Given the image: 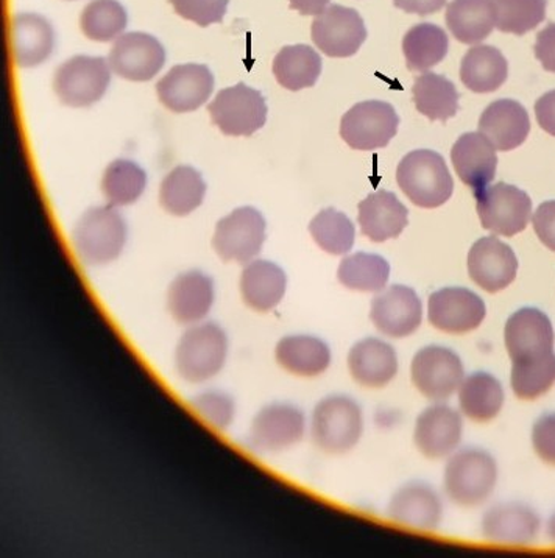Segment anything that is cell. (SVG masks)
<instances>
[{
  "instance_id": "60d3db41",
  "label": "cell",
  "mask_w": 555,
  "mask_h": 558,
  "mask_svg": "<svg viewBox=\"0 0 555 558\" xmlns=\"http://www.w3.org/2000/svg\"><path fill=\"white\" fill-rule=\"evenodd\" d=\"M129 17L118 0H93L80 16V28L91 41L110 43L122 36Z\"/></svg>"
},
{
  "instance_id": "d4e9b609",
  "label": "cell",
  "mask_w": 555,
  "mask_h": 558,
  "mask_svg": "<svg viewBox=\"0 0 555 558\" xmlns=\"http://www.w3.org/2000/svg\"><path fill=\"white\" fill-rule=\"evenodd\" d=\"M358 209L362 234L372 242L400 238L409 223L408 208L394 192H373L359 203Z\"/></svg>"
},
{
  "instance_id": "f1b7e54d",
  "label": "cell",
  "mask_w": 555,
  "mask_h": 558,
  "mask_svg": "<svg viewBox=\"0 0 555 558\" xmlns=\"http://www.w3.org/2000/svg\"><path fill=\"white\" fill-rule=\"evenodd\" d=\"M288 278L285 270L270 260H252L241 275V295L256 313L275 310L285 299Z\"/></svg>"
},
{
  "instance_id": "8d00e7d4",
  "label": "cell",
  "mask_w": 555,
  "mask_h": 558,
  "mask_svg": "<svg viewBox=\"0 0 555 558\" xmlns=\"http://www.w3.org/2000/svg\"><path fill=\"white\" fill-rule=\"evenodd\" d=\"M449 39L444 28L423 23L413 25L402 38V53L409 71L426 72L448 56Z\"/></svg>"
},
{
  "instance_id": "7dc6e473",
  "label": "cell",
  "mask_w": 555,
  "mask_h": 558,
  "mask_svg": "<svg viewBox=\"0 0 555 558\" xmlns=\"http://www.w3.org/2000/svg\"><path fill=\"white\" fill-rule=\"evenodd\" d=\"M532 223L540 242L555 252V201L540 205L533 214Z\"/></svg>"
},
{
  "instance_id": "cb8c5ba5",
  "label": "cell",
  "mask_w": 555,
  "mask_h": 558,
  "mask_svg": "<svg viewBox=\"0 0 555 558\" xmlns=\"http://www.w3.org/2000/svg\"><path fill=\"white\" fill-rule=\"evenodd\" d=\"M351 378L365 389H383L398 373L397 351L379 339L361 340L348 354Z\"/></svg>"
},
{
  "instance_id": "5bb4252c",
  "label": "cell",
  "mask_w": 555,
  "mask_h": 558,
  "mask_svg": "<svg viewBox=\"0 0 555 558\" xmlns=\"http://www.w3.org/2000/svg\"><path fill=\"white\" fill-rule=\"evenodd\" d=\"M304 430L306 418L297 405L275 402L253 420L249 445L257 452L285 451L303 440Z\"/></svg>"
},
{
  "instance_id": "ba28073f",
  "label": "cell",
  "mask_w": 555,
  "mask_h": 558,
  "mask_svg": "<svg viewBox=\"0 0 555 558\" xmlns=\"http://www.w3.org/2000/svg\"><path fill=\"white\" fill-rule=\"evenodd\" d=\"M208 112L214 125L227 136H252L267 121L263 94L244 83L219 90L208 105Z\"/></svg>"
},
{
  "instance_id": "836d02e7",
  "label": "cell",
  "mask_w": 555,
  "mask_h": 558,
  "mask_svg": "<svg viewBox=\"0 0 555 558\" xmlns=\"http://www.w3.org/2000/svg\"><path fill=\"white\" fill-rule=\"evenodd\" d=\"M460 411L471 422L488 423L499 415L504 405L503 386L490 373L478 372L463 379L459 389Z\"/></svg>"
},
{
  "instance_id": "4dcf8cb0",
  "label": "cell",
  "mask_w": 555,
  "mask_h": 558,
  "mask_svg": "<svg viewBox=\"0 0 555 558\" xmlns=\"http://www.w3.org/2000/svg\"><path fill=\"white\" fill-rule=\"evenodd\" d=\"M446 25L462 45H479L496 27L493 0H453L446 9Z\"/></svg>"
},
{
  "instance_id": "484cf974",
  "label": "cell",
  "mask_w": 555,
  "mask_h": 558,
  "mask_svg": "<svg viewBox=\"0 0 555 558\" xmlns=\"http://www.w3.org/2000/svg\"><path fill=\"white\" fill-rule=\"evenodd\" d=\"M213 303V279L198 270L178 275L167 292L169 313L181 325H194L203 320Z\"/></svg>"
},
{
  "instance_id": "681fc988",
  "label": "cell",
  "mask_w": 555,
  "mask_h": 558,
  "mask_svg": "<svg viewBox=\"0 0 555 558\" xmlns=\"http://www.w3.org/2000/svg\"><path fill=\"white\" fill-rule=\"evenodd\" d=\"M536 122L542 130L555 136V89L543 94L535 104Z\"/></svg>"
},
{
  "instance_id": "d6a6232c",
  "label": "cell",
  "mask_w": 555,
  "mask_h": 558,
  "mask_svg": "<svg viewBox=\"0 0 555 558\" xmlns=\"http://www.w3.org/2000/svg\"><path fill=\"white\" fill-rule=\"evenodd\" d=\"M206 184L201 172L191 166H178L167 173L159 190V203L170 216L184 217L202 205Z\"/></svg>"
},
{
  "instance_id": "7bdbcfd3",
  "label": "cell",
  "mask_w": 555,
  "mask_h": 558,
  "mask_svg": "<svg viewBox=\"0 0 555 558\" xmlns=\"http://www.w3.org/2000/svg\"><path fill=\"white\" fill-rule=\"evenodd\" d=\"M496 28L503 34L522 36L539 27L546 17L547 0H493Z\"/></svg>"
},
{
  "instance_id": "2e32d148",
  "label": "cell",
  "mask_w": 555,
  "mask_h": 558,
  "mask_svg": "<svg viewBox=\"0 0 555 558\" xmlns=\"http://www.w3.org/2000/svg\"><path fill=\"white\" fill-rule=\"evenodd\" d=\"M108 63L121 78L148 82L165 66L166 50L155 36L132 32L116 39Z\"/></svg>"
},
{
  "instance_id": "9a60e30c",
  "label": "cell",
  "mask_w": 555,
  "mask_h": 558,
  "mask_svg": "<svg viewBox=\"0 0 555 558\" xmlns=\"http://www.w3.org/2000/svg\"><path fill=\"white\" fill-rule=\"evenodd\" d=\"M370 318L381 335L405 339L422 325V300L408 286H390L373 299Z\"/></svg>"
},
{
  "instance_id": "8992f818",
  "label": "cell",
  "mask_w": 555,
  "mask_h": 558,
  "mask_svg": "<svg viewBox=\"0 0 555 558\" xmlns=\"http://www.w3.org/2000/svg\"><path fill=\"white\" fill-rule=\"evenodd\" d=\"M110 82V63L105 58L77 56L57 69L53 89L61 104L86 108L105 96Z\"/></svg>"
},
{
  "instance_id": "f6af8a7d",
  "label": "cell",
  "mask_w": 555,
  "mask_h": 558,
  "mask_svg": "<svg viewBox=\"0 0 555 558\" xmlns=\"http://www.w3.org/2000/svg\"><path fill=\"white\" fill-rule=\"evenodd\" d=\"M178 16L208 27V25L222 23L227 14L230 0H169Z\"/></svg>"
},
{
  "instance_id": "52a82bcc",
  "label": "cell",
  "mask_w": 555,
  "mask_h": 558,
  "mask_svg": "<svg viewBox=\"0 0 555 558\" xmlns=\"http://www.w3.org/2000/svg\"><path fill=\"white\" fill-rule=\"evenodd\" d=\"M266 227L263 214L252 206L234 209L217 222L214 250L225 263H252L266 241Z\"/></svg>"
},
{
  "instance_id": "6da1fadb",
  "label": "cell",
  "mask_w": 555,
  "mask_h": 558,
  "mask_svg": "<svg viewBox=\"0 0 555 558\" xmlns=\"http://www.w3.org/2000/svg\"><path fill=\"white\" fill-rule=\"evenodd\" d=\"M397 181L406 197L419 208L445 205L455 191V181L444 157L434 150H413L401 159Z\"/></svg>"
},
{
  "instance_id": "277c9868",
  "label": "cell",
  "mask_w": 555,
  "mask_h": 558,
  "mask_svg": "<svg viewBox=\"0 0 555 558\" xmlns=\"http://www.w3.org/2000/svg\"><path fill=\"white\" fill-rule=\"evenodd\" d=\"M364 416L350 397L333 395L318 402L312 415V440L328 454H345L361 440Z\"/></svg>"
},
{
  "instance_id": "ac0fdd59",
  "label": "cell",
  "mask_w": 555,
  "mask_h": 558,
  "mask_svg": "<svg viewBox=\"0 0 555 558\" xmlns=\"http://www.w3.org/2000/svg\"><path fill=\"white\" fill-rule=\"evenodd\" d=\"M214 75L205 64H178L156 83V94L172 112L198 110L212 97Z\"/></svg>"
},
{
  "instance_id": "4fadbf2b",
  "label": "cell",
  "mask_w": 555,
  "mask_h": 558,
  "mask_svg": "<svg viewBox=\"0 0 555 558\" xmlns=\"http://www.w3.org/2000/svg\"><path fill=\"white\" fill-rule=\"evenodd\" d=\"M430 324L446 335H467L484 322L487 307L481 296L466 288H445L434 292L427 304Z\"/></svg>"
},
{
  "instance_id": "8fae6325",
  "label": "cell",
  "mask_w": 555,
  "mask_h": 558,
  "mask_svg": "<svg viewBox=\"0 0 555 558\" xmlns=\"http://www.w3.org/2000/svg\"><path fill=\"white\" fill-rule=\"evenodd\" d=\"M413 386L427 400H448L466 379L462 361L455 351L441 345L424 347L413 356L411 365Z\"/></svg>"
},
{
  "instance_id": "e0dca14e",
  "label": "cell",
  "mask_w": 555,
  "mask_h": 558,
  "mask_svg": "<svg viewBox=\"0 0 555 558\" xmlns=\"http://www.w3.org/2000/svg\"><path fill=\"white\" fill-rule=\"evenodd\" d=\"M468 275L485 292L496 293L509 288L518 274V259L506 242L487 235L474 242L468 253Z\"/></svg>"
},
{
  "instance_id": "7c38bea8",
  "label": "cell",
  "mask_w": 555,
  "mask_h": 558,
  "mask_svg": "<svg viewBox=\"0 0 555 558\" xmlns=\"http://www.w3.org/2000/svg\"><path fill=\"white\" fill-rule=\"evenodd\" d=\"M312 41L325 56L353 57L364 45L366 28L361 14L342 5H329L314 17Z\"/></svg>"
},
{
  "instance_id": "603a6c76",
  "label": "cell",
  "mask_w": 555,
  "mask_h": 558,
  "mask_svg": "<svg viewBox=\"0 0 555 558\" xmlns=\"http://www.w3.org/2000/svg\"><path fill=\"white\" fill-rule=\"evenodd\" d=\"M478 126L479 133L484 134L496 150L510 151L528 140L531 119L517 100L500 99L485 108Z\"/></svg>"
},
{
  "instance_id": "ab89813d",
  "label": "cell",
  "mask_w": 555,
  "mask_h": 558,
  "mask_svg": "<svg viewBox=\"0 0 555 558\" xmlns=\"http://www.w3.org/2000/svg\"><path fill=\"white\" fill-rule=\"evenodd\" d=\"M511 390L522 401H535L553 389L555 384V354L511 362Z\"/></svg>"
},
{
  "instance_id": "ffe728a7",
  "label": "cell",
  "mask_w": 555,
  "mask_h": 558,
  "mask_svg": "<svg viewBox=\"0 0 555 558\" xmlns=\"http://www.w3.org/2000/svg\"><path fill=\"white\" fill-rule=\"evenodd\" d=\"M462 416L445 404L424 409L417 418L413 441L427 459H444L453 454L462 440Z\"/></svg>"
},
{
  "instance_id": "d590c367",
  "label": "cell",
  "mask_w": 555,
  "mask_h": 558,
  "mask_svg": "<svg viewBox=\"0 0 555 558\" xmlns=\"http://www.w3.org/2000/svg\"><path fill=\"white\" fill-rule=\"evenodd\" d=\"M322 74V58L311 46H286L274 60V75L285 89L312 88Z\"/></svg>"
},
{
  "instance_id": "1f68e13d",
  "label": "cell",
  "mask_w": 555,
  "mask_h": 558,
  "mask_svg": "<svg viewBox=\"0 0 555 558\" xmlns=\"http://www.w3.org/2000/svg\"><path fill=\"white\" fill-rule=\"evenodd\" d=\"M509 64L499 49L493 46H474L460 64V80L468 89L478 94L495 93L506 83Z\"/></svg>"
},
{
  "instance_id": "816d5d0a",
  "label": "cell",
  "mask_w": 555,
  "mask_h": 558,
  "mask_svg": "<svg viewBox=\"0 0 555 558\" xmlns=\"http://www.w3.org/2000/svg\"><path fill=\"white\" fill-rule=\"evenodd\" d=\"M290 9L297 10L303 16H317L326 7H329L331 0H289Z\"/></svg>"
},
{
  "instance_id": "74e56055",
  "label": "cell",
  "mask_w": 555,
  "mask_h": 558,
  "mask_svg": "<svg viewBox=\"0 0 555 558\" xmlns=\"http://www.w3.org/2000/svg\"><path fill=\"white\" fill-rule=\"evenodd\" d=\"M390 266L383 256L355 253L343 257L337 278L343 288L358 292H381L386 289Z\"/></svg>"
},
{
  "instance_id": "30bf717a",
  "label": "cell",
  "mask_w": 555,
  "mask_h": 558,
  "mask_svg": "<svg viewBox=\"0 0 555 558\" xmlns=\"http://www.w3.org/2000/svg\"><path fill=\"white\" fill-rule=\"evenodd\" d=\"M474 197L482 228L493 234L511 238L524 231L531 220L532 201L520 187L496 183Z\"/></svg>"
},
{
  "instance_id": "c3c4849f",
  "label": "cell",
  "mask_w": 555,
  "mask_h": 558,
  "mask_svg": "<svg viewBox=\"0 0 555 558\" xmlns=\"http://www.w3.org/2000/svg\"><path fill=\"white\" fill-rule=\"evenodd\" d=\"M533 52L544 71L555 74V23L547 24L542 32H539Z\"/></svg>"
},
{
  "instance_id": "3957f363",
  "label": "cell",
  "mask_w": 555,
  "mask_h": 558,
  "mask_svg": "<svg viewBox=\"0 0 555 558\" xmlns=\"http://www.w3.org/2000/svg\"><path fill=\"white\" fill-rule=\"evenodd\" d=\"M75 252L86 266H104L121 256L126 223L112 206H97L83 214L72 231Z\"/></svg>"
},
{
  "instance_id": "f35d334b",
  "label": "cell",
  "mask_w": 555,
  "mask_h": 558,
  "mask_svg": "<svg viewBox=\"0 0 555 558\" xmlns=\"http://www.w3.org/2000/svg\"><path fill=\"white\" fill-rule=\"evenodd\" d=\"M147 175L136 162L116 159L101 179V192L111 206H129L144 194Z\"/></svg>"
},
{
  "instance_id": "d6986e66",
  "label": "cell",
  "mask_w": 555,
  "mask_h": 558,
  "mask_svg": "<svg viewBox=\"0 0 555 558\" xmlns=\"http://www.w3.org/2000/svg\"><path fill=\"white\" fill-rule=\"evenodd\" d=\"M504 342L511 362L547 356L554 353L553 324L550 317L536 307H522L507 320Z\"/></svg>"
},
{
  "instance_id": "4316f807",
  "label": "cell",
  "mask_w": 555,
  "mask_h": 558,
  "mask_svg": "<svg viewBox=\"0 0 555 558\" xmlns=\"http://www.w3.org/2000/svg\"><path fill=\"white\" fill-rule=\"evenodd\" d=\"M389 517L395 523L408 527L435 531L442 523L444 506L430 485L412 482L395 493L389 504Z\"/></svg>"
},
{
  "instance_id": "bcb514c9",
  "label": "cell",
  "mask_w": 555,
  "mask_h": 558,
  "mask_svg": "<svg viewBox=\"0 0 555 558\" xmlns=\"http://www.w3.org/2000/svg\"><path fill=\"white\" fill-rule=\"evenodd\" d=\"M532 447L540 460L555 466V413L536 420L532 429Z\"/></svg>"
},
{
  "instance_id": "9c48e42d",
  "label": "cell",
  "mask_w": 555,
  "mask_h": 558,
  "mask_svg": "<svg viewBox=\"0 0 555 558\" xmlns=\"http://www.w3.org/2000/svg\"><path fill=\"white\" fill-rule=\"evenodd\" d=\"M400 118L387 101L366 100L354 105L340 122V136L353 150H376L389 146Z\"/></svg>"
},
{
  "instance_id": "7402d4cb",
  "label": "cell",
  "mask_w": 555,
  "mask_h": 558,
  "mask_svg": "<svg viewBox=\"0 0 555 558\" xmlns=\"http://www.w3.org/2000/svg\"><path fill=\"white\" fill-rule=\"evenodd\" d=\"M540 524L539 514L531 507L520 502L499 504L482 518V535L490 542L528 546L539 536Z\"/></svg>"
},
{
  "instance_id": "f546056e",
  "label": "cell",
  "mask_w": 555,
  "mask_h": 558,
  "mask_svg": "<svg viewBox=\"0 0 555 558\" xmlns=\"http://www.w3.org/2000/svg\"><path fill=\"white\" fill-rule=\"evenodd\" d=\"M275 357L286 372L301 378H315L331 365V350L312 336H289L279 340Z\"/></svg>"
},
{
  "instance_id": "83f0119b",
  "label": "cell",
  "mask_w": 555,
  "mask_h": 558,
  "mask_svg": "<svg viewBox=\"0 0 555 558\" xmlns=\"http://www.w3.org/2000/svg\"><path fill=\"white\" fill-rule=\"evenodd\" d=\"M12 46L17 66H39L56 46L52 25L36 13L16 14L12 21Z\"/></svg>"
},
{
  "instance_id": "f907efd6",
  "label": "cell",
  "mask_w": 555,
  "mask_h": 558,
  "mask_svg": "<svg viewBox=\"0 0 555 558\" xmlns=\"http://www.w3.org/2000/svg\"><path fill=\"white\" fill-rule=\"evenodd\" d=\"M394 5L406 13L427 16L441 12L446 5V0H394Z\"/></svg>"
},
{
  "instance_id": "5b68a950",
  "label": "cell",
  "mask_w": 555,
  "mask_h": 558,
  "mask_svg": "<svg viewBox=\"0 0 555 558\" xmlns=\"http://www.w3.org/2000/svg\"><path fill=\"white\" fill-rule=\"evenodd\" d=\"M228 339L224 329L203 324L188 329L178 342L176 365L178 375L188 383H205L224 368Z\"/></svg>"
},
{
  "instance_id": "7a4b0ae2",
  "label": "cell",
  "mask_w": 555,
  "mask_h": 558,
  "mask_svg": "<svg viewBox=\"0 0 555 558\" xmlns=\"http://www.w3.org/2000/svg\"><path fill=\"white\" fill-rule=\"evenodd\" d=\"M498 465L484 449L466 448L449 459L445 469V492L460 507H478L495 492Z\"/></svg>"
},
{
  "instance_id": "44dd1931",
  "label": "cell",
  "mask_w": 555,
  "mask_h": 558,
  "mask_svg": "<svg viewBox=\"0 0 555 558\" xmlns=\"http://www.w3.org/2000/svg\"><path fill=\"white\" fill-rule=\"evenodd\" d=\"M456 173L473 195L484 191L496 177L498 157L496 148L482 133H466L451 150Z\"/></svg>"
},
{
  "instance_id": "ee69618b",
  "label": "cell",
  "mask_w": 555,
  "mask_h": 558,
  "mask_svg": "<svg viewBox=\"0 0 555 558\" xmlns=\"http://www.w3.org/2000/svg\"><path fill=\"white\" fill-rule=\"evenodd\" d=\"M191 405L206 423H209V426L216 427V429H227L233 422V400L220 391H206V393L198 395L192 400Z\"/></svg>"
},
{
  "instance_id": "f5cc1de1",
  "label": "cell",
  "mask_w": 555,
  "mask_h": 558,
  "mask_svg": "<svg viewBox=\"0 0 555 558\" xmlns=\"http://www.w3.org/2000/svg\"><path fill=\"white\" fill-rule=\"evenodd\" d=\"M547 536H550L551 542L555 543V513L547 523Z\"/></svg>"
},
{
  "instance_id": "e575fe53",
  "label": "cell",
  "mask_w": 555,
  "mask_h": 558,
  "mask_svg": "<svg viewBox=\"0 0 555 558\" xmlns=\"http://www.w3.org/2000/svg\"><path fill=\"white\" fill-rule=\"evenodd\" d=\"M417 110L430 121L446 122L459 111V93L455 83L435 72L419 75L412 86Z\"/></svg>"
},
{
  "instance_id": "b9f144b4",
  "label": "cell",
  "mask_w": 555,
  "mask_h": 558,
  "mask_svg": "<svg viewBox=\"0 0 555 558\" xmlns=\"http://www.w3.org/2000/svg\"><path fill=\"white\" fill-rule=\"evenodd\" d=\"M310 233L315 244L329 255H347L354 245L353 222L334 208L323 209L311 220Z\"/></svg>"
}]
</instances>
